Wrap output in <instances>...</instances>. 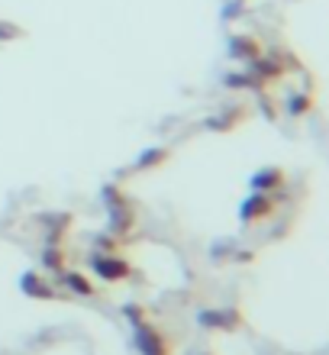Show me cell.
I'll use <instances>...</instances> for the list:
<instances>
[]
</instances>
